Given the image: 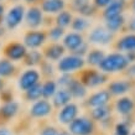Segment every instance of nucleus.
I'll use <instances>...</instances> for the list:
<instances>
[{"label": "nucleus", "mask_w": 135, "mask_h": 135, "mask_svg": "<svg viewBox=\"0 0 135 135\" xmlns=\"http://www.w3.org/2000/svg\"><path fill=\"white\" fill-rule=\"evenodd\" d=\"M130 62L128 61L127 55L118 51L107 53V56L99 65V70L105 74H114V73H124V71L128 68Z\"/></svg>", "instance_id": "f257e3e1"}, {"label": "nucleus", "mask_w": 135, "mask_h": 135, "mask_svg": "<svg viewBox=\"0 0 135 135\" xmlns=\"http://www.w3.org/2000/svg\"><path fill=\"white\" fill-rule=\"evenodd\" d=\"M81 82L88 88V89H93V88H99V87L108 84L109 82V76L105 74L104 72L99 70V68H84L81 71L77 76Z\"/></svg>", "instance_id": "f03ea898"}, {"label": "nucleus", "mask_w": 135, "mask_h": 135, "mask_svg": "<svg viewBox=\"0 0 135 135\" xmlns=\"http://www.w3.org/2000/svg\"><path fill=\"white\" fill-rule=\"evenodd\" d=\"M86 66L87 65L84 57L77 56L74 53H68L57 62V71L60 73L66 74L79 73L81 71L84 70Z\"/></svg>", "instance_id": "7ed1b4c3"}, {"label": "nucleus", "mask_w": 135, "mask_h": 135, "mask_svg": "<svg viewBox=\"0 0 135 135\" xmlns=\"http://www.w3.org/2000/svg\"><path fill=\"white\" fill-rule=\"evenodd\" d=\"M67 130L72 135H95L97 123L89 115H78L67 127Z\"/></svg>", "instance_id": "20e7f679"}, {"label": "nucleus", "mask_w": 135, "mask_h": 135, "mask_svg": "<svg viewBox=\"0 0 135 135\" xmlns=\"http://www.w3.org/2000/svg\"><path fill=\"white\" fill-rule=\"evenodd\" d=\"M87 38H88V44L89 45L108 46V45H113L114 44L115 35L112 33L104 25L103 26L98 25V26H95V27L89 30Z\"/></svg>", "instance_id": "39448f33"}, {"label": "nucleus", "mask_w": 135, "mask_h": 135, "mask_svg": "<svg viewBox=\"0 0 135 135\" xmlns=\"http://www.w3.org/2000/svg\"><path fill=\"white\" fill-rule=\"evenodd\" d=\"M26 8L24 4H15L6 10L4 17V26L8 30H15L25 21Z\"/></svg>", "instance_id": "423d86ee"}, {"label": "nucleus", "mask_w": 135, "mask_h": 135, "mask_svg": "<svg viewBox=\"0 0 135 135\" xmlns=\"http://www.w3.org/2000/svg\"><path fill=\"white\" fill-rule=\"evenodd\" d=\"M49 41L47 38V31L41 29L37 30H29L26 31L22 37V42L24 45L27 47V50H38L44 49Z\"/></svg>", "instance_id": "0eeeda50"}, {"label": "nucleus", "mask_w": 135, "mask_h": 135, "mask_svg": "<svg viewBox=\"0 0 135 135\" xmlns=\"http://www.w3.org/2000/svg\"><path fill=\"white\" fill-rule=\"evenodd\" d=\"M135 87L134 79L130 78H115L108 82L107 84V89L109 90L112 97H124L127 93L131 92Z\"/></svg>", "instance_id": "6e6552de"}, {"label": "nucleus", "mask_w": 135, "mask_h": 135, "mask_svg": "<svg viewBox=\"0 0 135 135\" xmlns=\"http://www.w3.org/2000/svg\"><path fill=\"white\" fill-rule=\"evenodd\" d=\"M27 47L24 45V42L19 41H10L3 47V55L5 58L10 60L11 62H20L24 61L27 53Z\"/></svg>", "instance_id": "1a4fd4ad"}, {"label": "nucleus", "mask_w": 135, "mask_h": 135, "mask_svg": "<svg viewBox=\"0 0 135 135\" xmlns=\"http://www.w3.org/2000/svg\"><path fill=\"white\" fill-rule=\"evenodd\" d=\"M112 94L107 88H102L90 93L84 100H83V105L88 108V109H93V108H98V107L108 105L112 103Z\"/></svg>", "instance_id": "9d476101"}, {"label": "nucleus", "mask_w": 135, "mask_h": 135, "mask_svg": "<svg viewBox=\"0 0 135 135\" xmlns=\"http://www.w3.org/2000/svg\"><path fill=\"white\" fill-rule=\"evenodd\" d=\"M41 73L37 68H26L22 73L19 76L17 79V87L22 92H26L27 89L35 87L36 84L41 83Z\"/></svg>", "instance_id": "9b49d317"}, {"label": "nucleus", "mask_w": 135, "mask_h": 135, "mask_svg": "<svg viewBox=\"0 0 135 135\" xmlns=\"http://www.w3.org/2000/svg\"><path fill=\"white\" fill-rule=\"evenodd\" d=\"M25 24L30 30L40 29L45 24V12L42 11L40 5H30L26 9L25 14Z\"/></svg>", "instance_id": "f8f14e48"}, {"label": "nucleus", "mask_w": 135, "mask_h": 135, "mask_svg": "<svg viewBox=\"0 0 135 135\" xmlns=\"http://www.w3.org/2000/svg\"><path fill=\"white\" fill-rule=\"evenodd\" d=\"M53 109H55V107H53L52 102L42 98L31 104L29 109V115L33 119H44L52 114Z\"/></svg>", "instance_id": "ddd939ff"}, {"label": "nucleus", "mask_w": 135, "mask_h": 135, "mask_svg": "<svg viewBox=\"0 0 135 135\" xmlns=\"http://www.w3.org/2000/svg\"><path fill=\"white\" fill-rule=\"evenodd\" d=\"M113 108L119 115L124 118H130L135 113V99L130 95H124L115 99Z\"/></svg>", "instance_id": "4468645a"}, {"label": "nucleus", "mask_w": 135, "mask_h": 135, "mask_svg": "<svg viewBox=\"0 0 135 135\" xmlns=\"http://www.w3.org/2000/svg\"><path fill=\"white\" fill-rule=\"evenodd\" d=\"M79 115V107H78L77 103H70L65 105L63 108L58 109V113H57V122L62 125H70L74 119L77 118Z\"/></svg>", "instance_id": "2eb2a0df"}, {"label": "nucleus", "mask_w": 135, "mask_h": 135, "mask_svg": "<svg viewBox=\"0 0 135 135\" xmlns=\"http://www.w3.org/2000/svg\"><path fill=\"white\" fill-rule=\"evenodd\" d=\"M66 51L67 50L65 49V46L62 45L61 42H49L42 49V53H44L45 60L52 62V63L58 62L62 57H65Z\"/></svg>", "instance_id": "dca6fc26"}, {"label": "nucleus", "mask_w": 135, "mask_h": 135, "mask_svg": "<svg viewBox=\"0 0 135 135\" xmlns=\"http://www.w3.org/2000/svg\"><path fill=\"white\" fill-rule=\"evenodd\" d=\"M113 47H114L115 51L122 53L135 52V33L124 32L122 36L115 38Z\"/></svg>", "instance_id": "f3484780"}, {"label": "nucleus", "mask_w": 135, "mask_h": 135, "mask_svg": "<svg viewBox=\"0 0 135 135\" xmlns=\"http://www.w3.org/2000/svg\"><path fill=\"white\" fill-rule=\"evenodd\" d=\"M86 38L83 36V33H78L74 31H70L66 33V36L62 40V45L65 46L67 51L70 53H74L77 50H79L84 44H86Z\"/></svg>", "instance_id": "a211bd4d"}, {"label": "nucleus", "mask_w": 135, "mask_h": 135, "mask_svg": "<svg viewBox=\"0 0 135 135\" xmlns=\"http://www.w3.org/2000/svg\"><path fill=\"white\" fill-rule=\"evenodd\" d=\"M128 8L127 0H113L110 5H108L104 10H102L103 20H108L112 17H117L120 15H124V11Z\"/></svg>", "instance_id": "6ab92c4d"}, {"label": "nucleus", "mask_w": 135, "mask_h": 135, "mask_svg": "<svg viewBox=\"0 0 135 135\" xmlns=\"http://www.w3.org/2000/svg\"><path fill=\"white\" fill-rule=\"evenodd\" d=\"M20 112V103L17 100H11V102L1 103L0 105V123H6L10 122L19 114Z\"/></svg>", "instance_id": "aec40b11"}, {"label": "nucleus", "mask_w": 135, "mask_h": 135, "mask_svg": "<svg viewBox=\"0 0 135 135\" xmlns=\"http://www.w3.org/2000/svg\"><path fill=\"white\" fill-rule=\"evenodd\" d=\"M67 6V0H41L40 1V8L45 15H57L61 11L66 10Z\"/></svg>", "instance_id": "412c9836"}, {"label": "nucleus", "mask_w": 135, "mask_h": 135, "mask_svg": "<svg viewBox=\"0 0 135 135\" xmlns=\"http://www.w3.org/2000/svg\"><path fill=\"white\" fill-rule=\"evenodd\" d=\"M67 89L70 90L73 99H86L88 97V88L81 82L79 78L74 77V76L70 82V84L67 86Z\"/></svg>", "instance_id": "4be33fe9"}, {"label": "nucleus", "mask_w": 135, "mask_h": 135, "mask_svg": "<svg viewBox=\"0 0 135 135\" xmlns=\"http://www.w3.org/2000/svg\"><path fill=\"white\" fill-rule=\"evenodd\" d=\"M105 56L107 53L104 50H102L100 47H93V49H90L88 51L87 56L84 57L86 65L88 67H90V68H98Z\"/></svg>", "instance_id": "5701e85b"}, {"label": "nucleus", "mask_w": 135, "mask_h": 135, "mask_svg": "<svg viewBox=\"0 0 135 135\" xmlns=\"http://www.w3.org/2000/svg\"><path fill=\"white\" fill-rule=\"evenodd\" d=\"M113 110H114V108H113L112 104L98 107V108L89 109V117L93 119L95 123H103V122H105V120L112 118Z\"/></svg>", "instance_id": "b1692460"}, {"label": "nucleus", "mask_w": 135, "mask_h": 135, "mask_svg": "<svg viewBox=\"0 0 135 135\" xmlns=\"http://www.w3.org/2000/svg\"><path fill=\"white\" fill-rule=\"evenodd\" d=\"M72 100H73V98L71 95L70 90L67 88H58V90L56 92V94H55V97L52 98L51 102H52L53 107L56 109H61L65 105L72 103Z\"/></svg>", "instance_id": "393cba45"}, {"label": "nucleus", "mask_w": 135, "mask_h": 135, "mask_svg": "<svg viewBox=\"0 0 135 135\" xmlns=\"http://www.w3.org/2000/svg\"><path fill=\"white\" fill-rule=\"evenodd\" d=\"M127 19L124 15H120V16L117 17H112V19H108V20H104V26L109 30L112 33H117L119 32H124L125 30V25H127Z\"/></svg>", "instance_id": "a878e982"}, {"label": "nucleus", "mask_w": 135, "mask_h": 135, "mask_svg": "<svg viewBox=\"0 0 135 135\" xmlns=\"http://www.w3.org/2000/svg\"><path fill=\"white\" fill-rule=\"evenodd\" d=\"M45 60L42 51L38 50H29L26 53V57L24 60L25 66H27V68H36V66H40L42 61Z\"/></svg>", "instance_id": "bb28decb"}, {"label": "nucleus", "mask_w": 135, "mask_h": 135, "mask_svg": "<svg viewBox=\"0 0 135 135\" xmlns=\"http://www.w3.org/2000/svg\"><path fill=\"white\" fill-rule=\"evenodd\" d=\"M42 86V98L47 99V100H52V98L55 97L56 92L58 90V83L56 79L53 78H49V79H45L44 82H41Z\"/></svg>", "instance_id": "cd10ccee"}, {"label": "nucleus", "mask_w": 135, "mask_h": 135, "mask_svg": "<svg viewBox=\"0 0 135 135\" xmlns=\"http://www.w3.org/2000/svg\"><path fill=\"white\" fill-rule=\"evenodd\" d=\"M17 72V68L15 63L11 62L10 60L5 57H1L0 58V78H11L14 77Z\"/></svg>", "instance_id": "c85d7f7f"}, {"label": "nucleus", "mask_w": 135, "mask_h": 135, "mask_svg": "<svg viewBox=\"0 0 135 135\" xmlns=\"http://www.w3.org/2000/svg\"><path fill=\"white\" fill-rule=\"evenodd\" d=\"M74 16L73 14L71 12V10H63L60 14H57L55 16V25H57L62 29H66V27H70L72 25V21H73Z\"/></svg>", "instance_id": "c756f323"}, {"label": "nucleus", "mask_w": 135, "mask_h": 135, "mask_svg": "<svg viewBox=\"0 0 135 135\" xmlns=\"http://www.w3.org/2000/svg\"><path fill=\"white\" fill-rule=\"evenodd\" d=\"M89 27H90V20L88 17L81 16V15L74 17L73 21H72V25H71L72 31L78 32V33L86 32L87 30H89Z\"/></svg>", "instance_id": "7c9ffc66"}, {"label": "nucleus", "mask_w": 135, "mask_h": 135, "mask_svg": "<svg viewBox=\"0 0 135 135\" xmlns=\"http://www.w3.org/2000/svg\"><path fill=\"white\" fill-rule=\"evenodd\" d=\"M24 99L29 103H35L37 100L42 99V86L41 83L40 84H36L35 87L27 89L26 92H24Z\"/></svg>", "instance_id": "2f4dec72"}, {"label": "nucleus", "mask_w": 135, "mask_h": 135, "mask_svg": "<svg viewBox=\"0 0 135 135\" xmlns=\"http://www.w3.org/2000/svg\"><path fill=\"white\" fill-rule=\"evenodd\" d=\"M65 29H62L57 25H53L51 27H49L47 30V38L49 42H60L61 40H63V37L66 36Z\"/></svg>", "instance_id": "473e14b6"}, {"label": "nucleus", "mask_w": 135, "mask_h": 135, "mask_svg": "<svg viewBox=\"0 0 135 135\" xmlns=\"http://www.w3.org/2000/svg\"><path fill=\"white\" fill-rule=\"evenodd\" d=\"M40 73H41L42 77H45V79L52 78L53 74H55V67H53L52 62L44 60L42 63L40 65Z\"/></svg>", "instance_id": "72a5a7b5"}, {"label": "nucleus", "mask_w": 135, "mask_h": 135, "mask_svg": "<svg viewBox=\"0 0 135 135\" xmlns=\"http://www.w3.org/2000/svg\"><path fill=\"white\" fill-rule=\"evenodd\" d=\"M130 123L127 120L118 122L114 125V135H130Z\"/></svg>", "instance_id": "f704fd0d"}, {"label": "nucleus", "mask_w": 135, "mask_h": 135, "mask_svg": "<svg viewBox=\"0 0 135 135\" xmlns=\"http://www.w3.org/2000/svg\"><path fill=\"white\" fill-rule=\"evenodd\" d=\"M78 14L81 15V16H84V17H93L94 15H97V12H98V9L95 8L93 5V3H89V4L84 5L82 8L78 10Z\"/></svg>", "instance_id": "c9c22d12"}, {"label": "nucleus", "mask_w": 135, "mask_h": 135, "mask_svg": "<svg viewBox=\"0 0 135 135\" xmlns=\"http://www.w3.org/2000/svg\"><path fill=\"white\" fill-rule=\"evenodd\" d=\"M73 76L72 74H66V73H61V76L56 79L58 83V87L60 88H67V86L70 84V82L72 81Z\"/></svg>", "instance_id": "e433bc0d"}, {"label": "nucleus", "mask_w": 135, "mask_h": 135, "mask_svg": "<svg viewBox=\"0 0 135 135\" xmlns=\"http://www.w3.org/2000/svg\"><path fill=\"white\" fill-rule=\"evenodd\" d=\"M60 130L53 125H45L41 128V130L38 133V135H58Z\"/></svg>", "instance_id": "4c0bfd02"}, {"label": "nucleus", "mask_w": 135, "mask_h": 135, "mask_svg": "<svg viewBox=\"0 0 135 135\" xmlns=\"http://www.w3.org/2000/svg\"><path fill=\"white\" fill-rule=\"evenodd\" d=\"M89 3H92V0H71V8L74 11H78L82 6L89 4Z\"/></svg>", "instance_id": "58836bf2"}, {"label": "nucleus", "mask_w": 135, "mask_h": 135, "mask_svg": "<svg viewBox=\"0 0 135 135\" xmlns=\"http://www.w3.org/2000/svg\"><path fill=\"white\" fill-rule=\"evenodd\" d=\"M0 100L3 103H6V102H11L14 100V95H12V92L10 89H6L5 88L1 93H0Z\"/></svg>", "instance_id": "ea45409f"}, {"label": "nucleus", "mask_w": 135, "mask_h": 135, "mask_svg": "<svg viewBox=\"0 0 135 135\" xmlns=\"http://www.w3.org/2000/svg\"><path fill=\"white\" fill-rule=\"evenodd\" d=\"M112 1H113V0H92L93 5L98 9V10H104L108 5H110Z\"/></svg>", "instance_id": "a19ab883"}, {"label": "nucleus", "mask_w": 135, "mask_h": 135, "mask_svg": "<svg viewBox=\"0 0 135 135\" xmlns=\"http://www.w3.org/2000/svg\"><path fill=\"white\" fill-rule=\"evenodd\" d=\"M124 32L135 33V15L133 17H130V19L127 21V25H125V30H124Z\"/></svg>", "instance_id": "79ce46f5"}, {"label": "nucleus", "mask_w": 135, "mask_h": 135, "mask_svg": "<svg viewBox=\"0 0 135 135\" xmlns=\"http://www.w3.org/2000/svg\"><path fill=\"white\" fill-rule=\"evenodd\" d=\"M124 76L127 78L134 79L135 78V63H130V65L128 66V68L124 71Z\"/></svg>", "instance_id": "37998d69"}, {"label": "nucleus", "mask_w": 135, "mask_h": 135, "mask_svg": "<svg viewBox=\"0 0 135 135\" xmlns=\"http://www.w3.org/2000/svg\"><path fill=\"white\" fill-rule=\"evenodd\" d=\"M6 14V9L3 3H0V24H4V17Z\"/></svg>", "instance_id": "c03bdc74"}, {"label": "nucleus", "mask_w": 135, "mask_h": 135, "mask_svg": "<svg viewBox=\"0 0 135 135\" xmlns=\"http://www.w3.org/2000/svg\"><path fill=\"white\" fill-rule=\"evenodd\" d=\"M0 135H12V131L6 127H0Z\"/></svg>", "instance_id": "a18cd8bd"}, {"label": "nucleus", "mask_w": 135, "mask_h": 135, "mask_svg": "<svg viewBox=\"0 0 135 135\" xmlns=\"http://www.w3.org/2000/svg\"><path fill=\"white\" fill-rule=\"evenodd\" d=\"M128 8L131 10V12L135 14V0H129L128 1Z\"/></svg>", "instance_id": "49530a36"}, {"label": "nucleus", "mask_w": 135, "mask_h": 135, "mask_svg": "<svg viewBox=\"0 0 135 135\" xmlns=\"http://www.w3.org/2000/svg\"><path fill=\"white\" fill-rule=\"evenodd\" d=\"M6 27H5L3 24H0V38H3L5 36V33H6Z\"/></svg>", "instance_id": "de8ad7c7"}, {"label": "nucleus", "mask_w": 135, "mask_h": 135, "mask_svg": "<svg viewBox=\"0 0 135 135\" xmlns=\"http://www.w3.org/2000/svg\"><path fill=\"white\" fill-rule=\"evenodd\" d=\"M5 86H6V84H5V81L3 78H0V93L5 89Z\"/></svg>", "instance_id": "09e8293b"}, {"label": "nucleus", "mask_w": 135, "mask_h": 135, "mask_svg": "<svg viewBox=\"0 0 135 135\" xmlns=\"http://www.w3.org/2000/svg\"><path fill=\"white\" fill-rule=\"evenodd\" d=\"M26 4H30V5H36V3L41 1V0H24Z\"/></svg>", "instance_id": "8fccbe9b"}, {"label": "nucleus", "mask_w": 135, "mask_h": 135, "mask_svg": "<svg viewBox=\"0 0 135 135\" xmlns=\"http://www.w3.org/2000/svg\"><path fill=\"white\" fill-rule=\"evenodd\" d=\"M58 135H72V134H71L68 130H60Z\"/></svg>", "instance_id": "3c124183"}, {"label": "nucleus", "mask_w": 135, "mask_h": 135, "mask_svg": "<svg viewBox=\"0 0 135 135\" xmlns=\"http://www.w3.org/2000/svg\"><path fill=\"white\" fill-rule=\"evenodd\" d=\"M130 135H135V131H134V133H131V134Z\"/></svg>", "instance_id": "603ef678"}, {"label": "nucleus", "mask_w": 135, "mask_h": 135, "mask_svg": "<svg viewBox=\"0 0 135 135\" xmlns=\"http://www.w3.org/2000/svg\"><path fill=\"white\" fill-rule=\"evenodd\" d=\"M3 1H5V0H0V3H3Z\"/></svg>", "instance_id": "864d4df0"}, {"label": "nucleus", "mask_w": 135, "mask_h": 135, "mask_svg": "<svg viewBox=\"0 0 135 135\" xmlns=\"http://www.w3.org/2000/svg\"><path fill=\"white\" fill-rule=\"evenodd\" d=\"M0 50H1V44H0Z\"/></svg>", "instance_id": "5fc2aeb1"}, {"label": "nucleus", "mask_w": 135, "mask_h": 135, "mask_svg": "<svg viewBox=\"0 0 135 135\" xmlns=\"http://www.w3.org/2000/svg\"><path fill=\"white\" fill-rule=\"evenodd\" d=\"M14 1H19V0H14Z\"/></svg>", "instance_id": "6e6d98bb"}]
</instances>
